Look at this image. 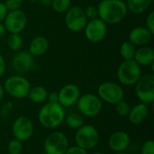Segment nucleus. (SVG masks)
I'll return each mask as SVG.
<instances>
[{
    "label": "nucleus",
    "mask_w": 154,
    "mask_h": 154,
    "mask_svg": "<svg viewBox=\"0 0 154 154\" xmlns=\"http://www.w3.org/2000/svg\"><path fill=\"white\" fill-rule=\"evenodd\" d=\"M97 11L98 18L106 24L119 23L128 14L124 0H101L97 5Z\"/></svg>",
    "instance_id": "nucleus-1"
},
{
    "label": "nucleus",
    "mask_w": 154,
    "mask_h": 154,
    "mask_svg": "<svg viewBox=\"0 0 154 154\" xmlns=\"http://www.w3.org/2000/svg\"><path fill=\"white\" fill-rule=\"evenodd\" d=\"M65 110L59 103H47L38 113V119L42 126L46 129H55L65 120Z\"/></svg>",
    "instance_id": "nucleus-2"
},
{
    "label": "nucleus",
    "mask_w": 154,
    "mask_h": 154,
    "mask_svg": "<svg viewBox=\"0 0 154 154\" xmlns=\"http://www.w3.org/2000/svg\"><path fill=\"white\" fill-rule=\"evenodd\" d=\"M4 90L10 97L16 99H23L28 96L31 88L29 80L22 74L8 77L4 82Z\"/></svg>",
    "instance_id": "nucleus-3"
},
{
    "label": "nucleus",
    "mask_w": 154,
    "mask_h": 154,
    "mask_svg": "<svg viewBox=\"0 0 154 154\" xmlns=\"http://www.w3.org/2000/svg\"><path fill=\"white\" fill-rule=\"evenodd\" d=\"M118 81L124 86H134L142 76V68L134 60H123L117 68Z\"/></svg>",
    "instance_id": "nucleus-4"
},
{
    "label": "nucleus",
    "mask_w": 154,
    "mask_h": 154,
    "mask_svg": "<svg viewBox=\"0 0 154 154\" xmlns=\"http://www.w3.org/2000/svg\"><path fill=\"white\" fill-rule=\"evenodd\" d=\"M76 145L89 151L97 147L99 143V134L97 128L91 125H83L75 134Z\"/></svg>",
    "instance_id": "nucleus-5"
},
{
    "label": "nucleus",
    "mask_w": 154,
    "mask_h": 154,
    "mask_svg": "<svg viewBox=\"0 0 154 154\" xmlns=\"http://www.w3.org/2000/svg\"><path fill=\"white\" fill-rule=\"evenodd\" d=\"M76 104L79 114L87 117H95L98 116L103 107L102 100L97 95L92 93L80 96Z\"/></svg>",
    "instance_id": "nucleus-6"
},
{
    "label": "nucleus",
    "mask_w": 154,
    "mask_h": 154,
    "mask_svg": "<svg viewBox=\"0 0 154 154\" xmlns=\"http://www.w3.org/2000/svg\"><path fill=\"white\" fill-rule=\"evenodd\" d=\"M135 86V94L141 103L147 106L154 102V76L152 73L142 75Z\"/></svg>",
    "instance_id": "nucleus-7"
},
{
    "label": "nucleus",
    "mask_w": 154,
    "mask_h": 154,
    "mask_svg": "<svg viewBox=\"0 0 154 154\" xmlns=\"http://www.w3.org/2000/svg\"><path fill=\"white\" fill-rule=\"evenodd\" d=\"M97 96L102 101L107 104L116 105L124 99L125 91L120 84L113 81H106L99 85Z\"/></svg>",
    "instance_id": "nucleus-8"
},
{
    "label": "nucleus",
    "mask_w": 154,
    "mask_h": 154,
    "mask_svg": "<svg viewBox=\"0 0 154 154\" xmlns=\"http://www.w3.org/2000/svg\"><path fill=\"white\" fill-rule=\"evenodd\" d=\"M64 21L68 30L73 32L83 31L88 23L84 8L79 5H71L65 13Z\"/></svg>",
    "instance_id": "nucleus-9"
},
{
    "label": "nucleus",
    "mask_w": 154,
    "mask_h": 154,
    "mask_svg": "<svg viewBox=\"0 0 154 154\" xmlns=\"http://www.w3.org/2000/svg\"><path fill=\"white\" fill-rule=\"evenodd\" d=\"M44 152L46 154H65L69 148V140L62 132H52L44 140Z\"/></svg>",
    "instance_id": "nucleus-10"
},
{
    "label": "nucleus",
    "mask_w": 154,
    "mask_h": 154,
    "mask_svg": "<svg viewBox=\"0 0 154 154\" xmlns=\"http://www.w3.org/2000/svg\"><path fill=\"white\" fill-rule=\"evenodd\" d=\"M3 23L7 32L21 33L26 27L27 16L22 9L8 11Z\"/></svg>",
    "instance_id": "nucleus-11"
},
{
    "label": "nucleus",
    "mask_w": 154,
    "mask_h": 154,
    "mask_svg": "<svg viewBox=\"0 0 154 154\" xmlns=\"http://www.w3.org/2000/svg\"><path fill=\"white\" fill-rule=\"evenodd\" d=\"M83 31L88 41L93 43H97L103 41L106 36L107 24L97 17L96 19L88 20Z\"/></svg>",
    "instance_id": "nucleus-12"
},
{
    "label": "nucleus",
    "mask_w": 154,
    "mask_h": 154,
    "mask_svg": "<svg viewBox=\"0 0 154 154\" xmlns=\"http://www.w3.org/2000/svg\"><path fill=\"white\" fill-rule=\"evenodd\" d=\"M33 124L32 120L25 116L17 117L13 124L14 137L21 142L28 141L33 134Z\"/></svg>",
    "instance_id": "nucleus-13"
},
{
    "label": "nucleus",
    "mask_w": 154,
    "mask_h": 154,
    "mask_svg": "<svg viewBox=\"0 0 154 154\" xmlns=\"http://www.w3.org/2000/svg\"><path fill=\"white\" fill-rule=\"evenodd\" d=\"M34 66V57L28 50L15 51L12 59V67L19 74H23L31 70Z\"/></svg>",
    "instance_id": "nucleus-14"
},
{
    "label": "nucleus",
    "mask_w": 154,
    "mask_h": 154,
    "mask_svg": "<svg viewBox=\"0 0 154 154\" xmlns=\"http://www.w3.org/2000/svg\"><path fill=\"white\" fill-rule=\"evenodd\" d=\"M80 96L79 88L76 84L69 83L63 86L58 92V103L63 107H70L78 102Z\"/></svg>",
    "instance_id": "nucleus-15"
},
{
    "label": "nucleus",
    "mask_w": 154,
    "mask_h": 154,
    "mask_svg": "<svg viewBox=\"0 0 154 154\" xmlns=\"http://www.w3.org/2000/svg\"><path fill=\"white\" fill-rule=\"evenodd\" d=\"M131 143L130 135L125 131L113 133L108 139V146L115 152H125Z\"/></svg>",
    "instance_id": "nucleus-16"
},
{
    "label": "nucleus",
    "mask_w": 154,
    "mask_h": 154,
    "mask_svg": "<svg viewBox=\"0 0 154 154\" xmlns=\"http://www.w3.org/2000/svg\"><path fill=\"white\" fill-rule=\"evenodd\" d=\"M152 33L145 26H136L133 28L128 35V41L134 46H145L152 41Z\"/></svg>",
    "instance_id": "nucleus-17"
},
{
    "label": "nucleus",
    "mask_w": 154,
    "mask_h": 154,
    "mask_svg": "<svg viewBox=\"0 0 154 154\" xmlns=\"http://www.w3.org/2000/svg\"><path fill=\"white\" fill-rule=\"evenodd\" d=\"M134 60L141 67L152 66L154 63L153 49L148 45L139 47L136 49Z\"/></svg>",
    "instance_id": "nucleus-18"
},
{
    "label": "nucleus",
    "mask_w": 154,
    "mask_h": 154,
    "mask_svg": "<svg viewBox=\"0 0 154 154\" xmlns=\"http://www.w3.org/2000/svg\"><path fill=\"white\" fill-rule=\"evenodd\" d=\"M49 46H50V42H49L48 39L42 35H39V36L34 37L30 42L28 51L33 57L42 56L47 52Z\"/></svg>",
    "instance_id": "nucleus-19"
},
{
    "label": "nucleus",
    "mask_w": 154,
    "mask_h": 154,
    "mask_svg": "<svg viewBox=\"0 0 154 154\" xmlns=\"http://www.w3.org/2000/svg\"><path fill=\"white\" fill-rule=\"evenodd\" d=\"M148 112H149L148 106L140 103L131 107L127 116L131 124L137 125H141L145 121V119L148 116Z\"/></svg>",
    "instance_id": "nucleus-20"
},
{
    "label": "nucleus",
    "mask_w": 154,
    "mask_h": 154,
    "mask_svg": "<svg viewBox=\"0 0 154 154\" xmlns=\"http://www.w3.org/2000/svg\"><path fill=\"white\" fill-rule=\"evenodd\" d=\"M128 12L134 14H141L147 11L152 5V0H125Z\"/></svg>",
    "instance_id": "nucleus-21"
},
{
    "label": "nucleus",
    "mask_w": 154,
    "mask_h": 154,
    "mask_svg": "<svg viewBox=\"0 0 154 154\" xmlns=\"http://www.w3.org/2000/svg\"><path fill=\"white\" fill-rule=\"evenodd\" d=\"M30 100L35 104H42L47 100L48 91L42 86H34L31 87L28 96Z\"/></svg>",
    "instance_id": "nucleus-22"
},
{
    "label": "nucleus",
    "mask_w": 154,
    "mask_h": 154,
    "mask_svg": "<svg viewBox=\"0 0 154 154\" xmlns=\"http://www.w3.org/2000/svg\"><path fill=\"white\" fill-rule=\"evenodd\" d=\"M119 51H120V55L124 60H134V54L136 51V46H134L129 41H125L121 44Z\"/></svg>",
    "instance_id": "nucleus-23"
},
{
    "label": "nucleus",
    "mask_w": 154,
    "mask_h": 154,
    "mask_svg": "<svg viewBox=\"0 0 154 154\" xmlns=\"http://www.w3.org/2000/svg\"><path fill=\"white\" fill-rule=\"evenodd\" d=\"M67 125L71 129H79L84 125L83 116L79 113H70L65 116Z\"/></svg>",
    "instance_id": "nucleus-24"
},
{
    "label": "nucleus",
    "mask_w": 154,
    "mask_h": 154,
    "mask_svg": "<svg viewBox=\"0 0 154 154\" xmlns=\"http://www.w3.org/2000/svg\"><path fill=\"white\" fill-rule=\"evenodd\" d=\"M23 45V39L21 33H10L7 38V46L10 50L17 51L22 50Z\"/></svg>",
    "instance_id": "nucleus-25"
},
{
    "label": "nucleus",
    "mask_w": 154,
    "mask_h": 154,
    "mask_svg": "<svg viewBox=\"0 0 154 154\" xmlns=\"http://www.w3.org/2000/svg\"><path fill=\"white\" fill-rule=\"evenodd\" d=\"M51 6L56 13L63 14L71 6V0H52Z\"/></svg>",
    "instance_id": "nucleus-26"
},
{
    "label": "nucleus",
    "mask_w": 154,
    "mask_h": 154,
    "mask_svg": "<svg viewBox=\"0 0 154 154\" xmlns=\"http://www.w3.org/2000/svg\"><path fill=\"white\" fill-rule=\"evenodd\" d=\"M7 151L9 154H21L23 152V142L15 138L13 139L8 143Z\"/></svg>",
    "instance_id": "nucleus-27"
},
{
    "label": "nucleus",
    "mask_w": 154,
    "mask_h": 154,
    "mask_svg": "<svg viewBox=\"0 0 154 154\" xmlns=\"http://www.w3.org/2000/svg\"><path fill=\"white\" fill-rule=\"evenodd\" d=\"M115 106H116V111L119 116H128V114L130 112V109H131V106H130L128 102H126V101H125L123 99Z\"/></svg>",
    "instance_id": "nucleus-28"
},
{
    "label": "nucleus",
    "mask_w": 154,
    "mask_h": 154,
    "mask_svg": "<svg viewBox=\"0 0 154 154\" xmlns=\"http://www.w3.org/2000/svg\"><path fill=\"white\" fill-rule=\"evenodd\" d=\"M23 3V0H5L4 2L8 11H14V10L21 9Z\"/></svg>",
    "instance_id": "nucleus-29"
},
{
    "label": "nucleus",
    "mask_w": 154,
    "mask_h": 154,
    "mask_svg": "<svg viewBox=\"0 0 154 154\" xmlns=\"http://www.w3.org/2000/svg\"><path fill=\"white\" fill-rule=\"evenodd\" d=\"M86 17L88 20L96 19L98 17V11H97V6L96 5H88L84 9Z\"/></svg>",
    "instance_id": "nucleus-30"
},
{
    "label": "nucleus",
    "mask_w": 154,
    "mask_h": 154,
    "mask_svg": "<svg viewBox=\"0 0 154 154\" xmlns=\"http://www.w3.org/2000/svg\"><path fill=\"white\" fill-rule=\"evenodd\" d=\"M141 154H154V142L148 140L142 145Z\"/></svg>",
    "instance_id": "nucleus-31"
},
{
    "label": "nucleus",
    "mask_w": 154,
    "mask_h": 154,
    "mask_svg": "<svg viewBox=\"0 0 154 154\" xmlns=\"http://www.w3.org/2000/svg\"><path fill=\"white\" fill-rule=\"evenodd\" d=\"M145 27L153 34L154 33V12L152 11L146 17Z\"/></svg>",
    "instance_id": "nucleus-32"
},
{
    "label": "nucleus",
    "mask_w": 154,
    "mask_h": 154,
    "mask_svg": "<svg viewBox=\"0 0 154 154\" xmlns=\"http://www.w3.org/2000/svg\"><path fill=\"white\" fill-rule=\"evenodd\" d=\"M65 154H89L88 151H86L77 145L72 146V147H69L68 150L66 151Z\"/></svg>",
    "instance_id": "nucleus-33"
},
{
    "label": "nucleus",
    "mask_w": 154,
    "mask_h": 154,
    "mask_svg": "<svg viewBox=\"0 0 154 154\" xmlns=\"http://www.w3.org/2000/svg\"><path fill=\"white\" fill-rule=\"evenodd\" d=\"M12 108H13V105L11 102H7V103L4 104L1 108V116L3 117H7L9 116V114L11 113Z\"/></svg>",
    "instance_id": "nucleus-34"
},
{
    "label": "nucleus",
    "mask_w": 154,
    "mask_h": 154,
    "mask_svg": "<svg viewBox=\"0 0 154 154\" xmlns=\"http://www.w3.org/2000/svg\"><path fill=\"white\" fill-rule=\"evenodd\" d=\"M8 13V10L6 9L4 2H0V22H3L5 18L6 14Z\"/></svg>",
    "instance_id": "nucleus-35"
},
{
    "label": "nucleus",
    "mask_w": 154,
    "mask_h": 154,
    "mask_svg": "<svg viewBox=\"0 0 154 154\" xmlns=\"http://www.w3.org/2000/svg\"><path fill=\"white\" fill-rule=\"evenodd\" d=\"M47 100L49 103H58L59 97H58V92H51L48 93Z\"/></svg>",
    "instance_id": "nucleus-36"
},
{
    "label": "nucleus",
    "mask_w": 154,
    "mask_h": 154,
    "mask_svg": "<svg viewBox=\"0 0 154 154\" xmlns=\"http://www.w3.org/2000/svg\"><path fill=\"white\" fill-rule=\"evenodd\" d=\"M5 69H6V63L3 55L0 53V78L5 74Z\"/></svg>",
    "instance_id": "nucleus-37"
},
{
    "label": "nucleus",
    "mask_w": 154,
    "mask_h": 154,
    "mask_svg": "<svg viewBox=\"0 0 154 154\" xmlns=\"http://www.w3.org/2000/svg\"><path fill=\"white\" fill-rule=\"evenodd\" d=\"M6 30H5V27L3 23V22H0V39L4 38V36H5V33H6Z\"/></svg>",
    "instance_id": "nucleus-38"
},
{
    "label": "nucleus",
    "mask_w": 154,
    "mask_h": 154,
    "mask_svg": "<svg viewBox=\"0 0 154 154\" xmlns=\"http://www.w3.org/2000/svg\"><path fill=\"white\" fill-rule=\"evenodd\" d=\"M39 2L41 3V5L44 7H49L51 5V2L52 0H39Z\"/></svg>",
    "instance_id": "nucleus-39"
},
{
    "label": "nucleus",
    "mask_w": 154,
    "mask_h": 154,
    "mask_svg": "<svg viewBox=\"0 0 154 154\" xmlns=\"http://www.w3.org/2000/svg\"><path fill=\"white\" fill-rule=\"evenodd\" d=\"M4 96H5V90H4V87L3 85L0 83V104L3 102L4 100Z\"/></svg>",
    "instance_id": "nucleus-40"
},
{
    "label": "nucleus",
    "mask_w": 154,
    "mask_h": 154,
    "mask_svg": "<svg viewBox=\"0 0 154 154\" xmlns=\"http://www.w3.org/2000/svg\"><path fill=\"white\" fill-rule=\"evenodd\" d=\"M92 154H106L104 153V152H94V153Z\"/></svg>",
    "instance_id": "nucleus-41"
},
{
    "label": "nucleus",
    "mask_w": 154,
    "mask_h": 154,
    "mask_svg": "<svg viewBox=\"0 0 154 154\" xmlns=\"http://www.w3.org/2000/svg\"><path fill=\"white\" fill-rule=\"evenodd\" d=\"M28 1H30L32 3H37V2H39V0H28Z\"/></svg>",
    "instance_id": "nucleus-42"
},
{
    "label": "nucleus",
    "mask_w": 154,
    "mask_h": 154,
    "mask_svg": "<svg viewBox=\"0 0 154 154\" xmlns=\"http://www.w3.org/2000/svg\"><path fill=\"white\" fill-rule=\"evenodd\" d=\"M115 154H128V153H126V152H116Z\"/></svg>",
    "instance_id": "nucleus-43"
},
{
    "label": "nucleus",
    "mask_w": 154,
    "mask_h": 154,
    "mask_svg": "<svg viewBox=\"0 0 154 154\" xmlns=\"http://www.w3.org/2000/svg\"><path fill=\"white\" fill-rule=\"evenodd\" d=\"M42 154H46V153H45V152H44V153H42Z\"/></svg>",
    "instance_id": "nucleus-44"
}]
</instances>
